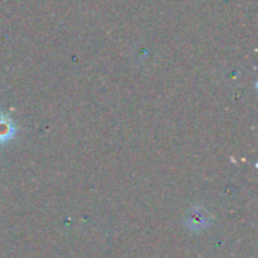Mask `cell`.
<instances>
[{
  "label": "cell",
  "mask_w": 258,
  "mask_h": 258,
  "mask_svg": "<svg viewBox=\"0 0 258 258\" xmlns=\"http://www.w3.org/2000/svg\"><path fill=\"white\" fill-rule=\"evenodd\" d=\"M210 221H212L210 213L203 207H194L186 215V225L194 231L204 230L206 227L210 225Z\"/></svg>",
  "instance_id": "obj_1"
},
{
  "label": "cell",
  "mask_w": 258,
  "mask_h": 258,
  "mask_svg": "<svg viewBox=\"0 0 258 258\" xmlns=\"http://www.w3.org/2000/svg\"><path fill=\"white\" fill-rule=\"evenodd\" d=\"M15 135V124L14 121L5 115L0 113V144H5L8 141H11Z\"/></svg>",
  "instance_id": "obj_2"
}]
</instances>
